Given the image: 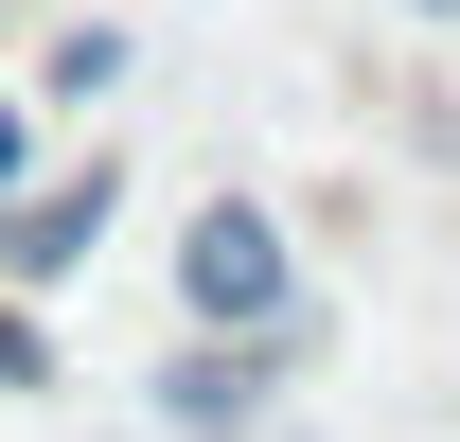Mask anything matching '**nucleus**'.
<instances>
[{
    "label": "nucleus",
    "mask_w": 460,
    "mask_h": 442,
    "mask_svg": "<svg viewBox=\"0 0 460 442\" xmlns=\"http://www.w3.org/2000/svg\"><path fill=\"white\" fill-rule=\"evenodd\" d=\"M107 230H124V160L89 142V160H54L18 213H0V283H18V301H54V283H89V248H107Z\"/></svg>",
    "instance_id": "7ed1b4c3"
},
{
    "label": "nucleus",
    "mask_w": 460,
    "mask_h": 442,
    "mask_svg": "<svg viewBox=\"0 0 460 442\" xmlns=\"http://www.w3.org/2000/svg\"><path fill=\"white\" fill-rule=\"evenodd\" d=\"M319 354V319H266V336H177L160 354V442H248L266 389Z\"/></svg>",
    "instance_id": "f03ea898"
},
{
    "label": "nucleus",
    "mask_w": 460,
    "mask_h": 442,
    "mask_svg": "<svg viewBox=\"0 0 460 442\" xmlns=\"http://www.w3.org/2000/svg\"><path fill=\"white\" fill-rule=\"evenodd\" d=\"M407 18H460V0H407Z\"/></svg>",
    "instance_id": "6e6552de"
},
{
    "label": "nucleus",
    "mask_w": 460,
    "mask_h": 442,
    "mask_svg": "<svg viewBox=\"0 0 460 442\" xmlns=\"http://www.w3.org/2000/svg\"><path fill=\"white\" fill-rule=\"evenodd\" d=\"M177 301H195V336H266V319H319L301 301V248L266 195H195V230H177Z\"/></svg>",
    "instance_id": "f257e3e1"
},
{
    "label": "nucleus",
    "mask_w": 460,
    "mask_h": 442,
    "mask_svg": "<svg viewBox=\"0 0 460 442\" xmlns=\"http://www.w3.org/2000/svg\"><path fill=\"white\" fill-rule=\"evenodd\" d=\"M0 389H54V319H36L18 283H0Z\"/></svg>",
    "instance_id": "39448f33"
},
{
    "label": "nucleus",
    "mask_w": 460,
    "mask_h": 442,
    "mask_svg": "<svg viewBox=\"0 0 460 442\" xmlns=\"http://www.w3.org/2000/svg\"><path fill=\"white\" fill-rule=\"evenodd\" d=\"M425 160H443V177H460V107H425Z\"/></svg>",
    "instance_id": "0eeeda50"
},
{
    "label": "nucleus",
    "mask_w": 460,
    "mask_h": 442,
    "mask_svg": "<svg viewBox=\"0 0 460 442\" xmlns=\"http://www.w3.org/2000/svg\"><path fill=\"white\" fill-rule=\"evenodd\" d=\"M36 177H54V160H36V107H18V89H0V213H18V195H36Z\"/></svg>",
    "instance_id": "423d86ee"
},
{
    "label": "nucleus",
    "mask_w": 460,
    "mask_h": 442,
    "mask_svg": "<svg viewBox=\"0 0 460 442\" xmlns=\"http://www.w3.org/2000/svg\"><path fill=\"white\" fill-rule=\"evenodd\" d=\"M124 71H142V36H124V18H71V36H54V54H36V124H89V107H107V89H124Z\"/></svg>",
    "instance_id": "20e7f679"
}]
</instances>
